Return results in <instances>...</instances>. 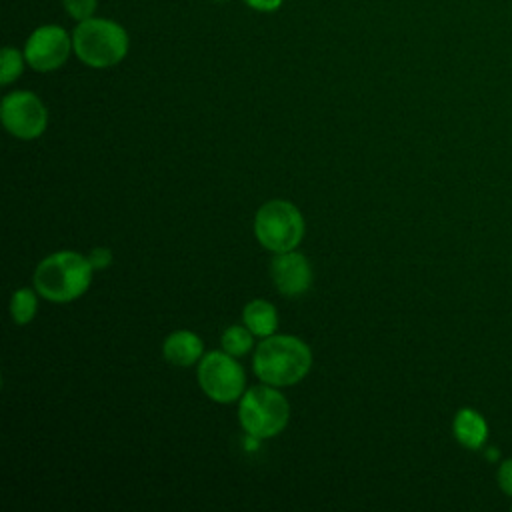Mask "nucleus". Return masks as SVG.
Listing matches in <instances>:
<instances>
[{
    "instance_id": "obj_1",
    "label": "nucleus",
    "mask_w": 512,
    "mask_h": 512,
    "mask_svg": "<svg viewBox=\"0 0 512 512\" xmlns=\"http://www.w3.org/2000/svg\"><path fill=\"white\" fill-rule=\"evenodd\" d=\"M256 376L270 386L282 388L300 382L312 366V352L306 342L296 336H266L252 360Z\"/></svg>"
},
{
    "instance_id": "obj_2",
    "label": "nucleus",
    "mask_w": 512,
    "mask_h": 512,
    "mask_svg": "<svg viewBox=\"0 0 512 512\" xmlns=\"http://www.w3.org/2000/svg\"><path fill=\"white\" fill-rule=\"evenodd\" d=\"M92 264L86 256L60 250L46 256L34 272L36 292L50 302H72L80 298L92 282Z\"/></svg>"
},
{
    "instance_id": "obj_3",
    "label": "nucleus",
    "mask_w": 512,
    "mask_h": 512,
    "mask_svg": "<svg viewBox=\"0 0 512 512\" xmlns=\"http://www.w3.org/2000/svg\"><path fill=\"white\" fill-rule=\"evenodd\" d=\"M74 54L90 68H110L128 54V32L114 20L92 16L72 32Z\"/></svg>"
},
{
    "instance_id": "obj_4",
    "label": "nucleus",
    "mask_w": 512,
    "mask_h": 512,
    "mask_svg": "<svg viewBox=\"0 0 512 512\" xmlns=\"http://www.w3.org/2000/svg\"><path fill=\"white\" fill-rule=\"evenodd\" d=\"M238 418L246 434L266 440L286 428L290 406L276 386H252L240 398Z\"/></svg>"
},
{
    "instance_id": "obj_5",
    "label": "nucleus",
    "mask_w": 512,
    "mask_h": 512,
    "mask_svg": "<svg viewBox=\"0 0 512 512\" xmlns=\"http://www.w3.org/2000/svg\"><path fill=\"white\" fill-rule=\"evenodd\" d=\"M304 216L288 200H268L254 218L256 240L270 252L294 250L304 238Z\"/></svg>"
},
{
    "instance_id": "obj_6",
    "label": "nucleus",
    "mask_w": 512,
    "mask_h": 512,
    "mask_svg": "<svg viewBox=\"0 0 512 512\" xmlns=\"http://www.w3.org/2000/svg\"><path fill=\"white\" fill-rule=\"evenodd\" d=\"M198 384L214 402L230 404L242 396L246 376L232 354L214 350L200 360Z\"/></svg>"
},
{
    "instance_id": "obj_7",
    "label": "nucleus",
    "mask_w": 512,
    "mask_h": 512,
    "mask_svg": "<svg viewBox=\"0 0 512 512\" xmlns=\"http://www.w3.org/2000/svg\"><path fill=\"white\" fill-rule=\"evenodd\" d=\"M4 128L22 140L42 136L48 124V112L42 100L28 90H16L4 96L0 106Z\"/></svg>"
},
{
    "instance_id": "obj_8",
    "label": "nucleus",
    "mask_w": 512,
    "mask_h": 512,
    "mask_svg": "<svg viewBox=\"0 0 512 512\" xmlns=\"http://www.w3.org/2000/svg\"><path fill=\"white\" fill-rule=\"evenodd\" d=\"M72 50V36L62 26L42 24L28 36L24 58L36 72H52L68 60Z\"/></svg>"
},
{
    "instance_id": "obj_9",
    "label": "nucleus",
    "mask_w": 512,
    "mask_h": 512,
    "mask_svg": "<svg viewBox=\"0 0 512 512\" xmlns=\"http://www.w3.org/2000/svg\"><path fill=\"white\" fill-rule=\"evenodd\" d=\"M270 276L282 296L296 298L312 286V266L304 254L288 250L278 252L270 262Z\"/></svg>"
},
{
    "instance_id": "obj_10",
    "label": "nucleus",
    "mask_w": 512,
    "mask_h": 512,
    "mask_svg": "<svg viewBox=\"0 0 512 512\" xmlns=\"http://www.w3.org/2000/svg\"><path fill=\"white\" fill-rule=\"evenodd\" d=\"M162 354L172 366L186 368L202 358L204 344L198 338V334L190 330H176L166 336L162 344Z\"/></svg>"
},
{
    "instance_id": "obj_11",
    "label": "nucleus",
    "mask_w": 512,
    "mask_h": 512,
    "mask_svg": "<svg viewBox=\"0 0 512 512\" xmlns=\"http://www.w3.org/2000/svg\"><path fill=\"white\" fill-rule=\"evenodd\" d=\"M452 430L456 440L468 450L482 448L488 438V424L484 416L474 408H460L454 416Z\"/></svg>"
},
{
    "instance_id": "obj_12",
    "label": "nucleus",
    "mask_w": 512,
    "mask_h": 512,
    "mask_svg": "<svg viewBox=\"0 0 512 512\" xmlns=\"http://www.w3.org/2000/svg\"><path fill=\"white\" fill-rule=\"evenodd\" d=\"M242 318H244L246 328L254 336L266 338V336H272L276 332V328H278V312H276V308L268 300H262V298L250 300L244 306Z\"/></svg>"
},
{
    "instance_id": "obj_13",
    "label": "nucleus",
    "mask_w": 512,
    "mask_h": 512,
    "mask_svg": "<svg viewBox=\"0 0 512 512\" xmlns=\"http://www.w3.org/2000/svg\"><path fill=\"white\" fill-rule=\"evenodd\" d=\"M36 310H38V300L30 288H20L12 294L10 316H12L14 324L24 326V324L32 322V318L36 316Z\"/></svg>"
},
{
    "instance_id": "obj_14",
    "label": "nucleus",
    "mask_w": 512,
    "mask_h": 512,
    "mask_svg": "<svg viewBox=\"0 0 512 512\" xmlns=\"http://www.w3.org/2000/svg\"><path fill=\"white\" fill-rule=\"evenodd\" d=\"M222 348L232 356H244L254 346V334L246 326H230L222 332Z\"/></svg>"
},
{
    "instance_id": "obj_15",
    "label": "nucleus",
    "mask_w": 512,
    "mask_h": 512,
    "mask_svg": "<svg viewBox=\"0 0 512 512\" xmlns=\"http://www.w3.org/2000/svg\"><path fill=\"white\" fill-rule=\"evenodd\" d=\"M24 60H26L24 54H20L16 48H12V46L2 48V54H0V82L4 86L14 82L22 74Z\"/></svg>"
},
{
    "instance_id": "obj_16",
    "label": "nucleus",
    "mask_w": 512,
    "mask_h": 512,
    "mask_svg": "<svg viewBox=\"0 0 512 512\" xmlns=\"http://www.w3.org/2000/svg\"><path fill=\"white\" fill-rule=\"evenodd\" d=\"M64 10L70 14V18H74L76 22L88 20L94 16L98 0H62Z\"/></svg>"
},
{
    "instance_id": "obj_17",
    "label": "nucleus",
    "mask_w": 512,
    "mask_h": 512,
    "mask_svg": "<svg viewBox=\"0 0 512 512\" xmlns=\"http://www.w3.org/2000/svg\"><path fill=\"white\" fill-rule=\"evenodd\" d=\"M496 480H498V486L504 494L512 496V458L504 460L500 466H498V472H496Z\"/></svg>"
},
{
    "instance_id": "obj_18",
    "label": "nucleus",
    "mask_w": 512,
    "mask_h": 512,
    "mask_svg": "<svg viewBox=\"0 0 512 512\" xmlns=\"http://www.w3.org/2000/svg\"><path fill=\"white\" fill-rule=\"evenodd\" d=\"M90 264L94 270H102V268H108L112 264V250L108 248H94L88 256Z\"/></svg>"
},
{
    "instance_id": "obj_19",
    "label": "nucleus",
    "mask_w": 512,
    "mask_h": 512,
    "mask_svg": "<svg viewBox=\"0 0 512 512\" xmlns=\"http://www.w3.org/2000/svg\"><path fill=\"white\" fill-rule=\"evenodd\" d=\"M244 2L258 12H274L282 6V0H244Z\"/></svg>"
},
{
    "instance_id": "obj_20",
    "label": "nucleus",
    "mask_w": 512,
    "mask_h": 512,
    "mask_svg": "<svg viewBox=\"0 0 512 512\" xmlns=\"http://www.w3.org/2000/svg\"><path fill=\"white\" fill-rule=\"evenodd\" d=\"M216 2H226V0H216Z\"/></svg>"
}]
</instances>
